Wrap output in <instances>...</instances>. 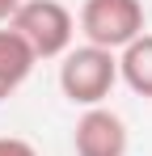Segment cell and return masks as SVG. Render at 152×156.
I'll return each instance as SVG.
<instances>
[{"label":"cell","instance_id":"obj_1","mask_svg":"<svg viewBox=\"0 0 152 156\" xmlns=\"http://www.w3.org/2000/svg\"><path fill=\"white\" fill-rule=\"evenodd\" d=\"M118 84V55L106 51V47H72L59 63V93L72 105H85L93 110L110 97V89Z\"/></svg>","mask_w":152,"mask_h":156},{"label":"cell","instance_id":"obj_2","mask_svg":"<svg viewBox=\"0 0 152 156\" xmlns=\"http://www.w3.org/2000/svg\"><path fill=\"white\" fill-rule=\"evenodd\" d=\"M9 30L21 34V42L34 51V59H63L76 38V17L59 0H21Z\"/></svg>","mask_w":152,"mask_h":156},{"label":"cell","instance_id":"obj_3","mask_svg":"<svg viewBox=\"0 0 152 156\" xmlns=\"http://www.w3.org/2000/svg\"><path fill=\"white\" fill-rule=\"evenodd\" d=\"M80 34L93 47L123 51L144 34V4L139 0H85L80 4Z\"/></svg>","mask_w":152,"mask_h":156},{"label":"cell","instance_id":"obj_4","mask_svg":"<svg viewBox=\"0 0 152 156\" xmlns=\"http://www.w3.org/2000/svg\"><path fill=\"white\" fill-rule=\"evenodd\" d=\"M72 148H76V156H127L131 131H127V122L114 110L93 105V110H85V114L76 118Z\"/></svg>","mask_w":152,"mask_h":156},{"label":"cell","instance_id":"obj_5","mask_svg":"<svg viewBox=\"0 0 152 156\" xmlns=\"http://www.w3.org/2000/svg\"><path fill=\"white\" fill-rule=\"evenodd\" d=\"M34 63H38V59H34V51L21 42V34L9 30V26H0V101L13 97L25 80H30Z\"/></svg>","mask_w":152,"mask_h":156},{"label":"cell","instance_id":"obj_6","mask_svg":"<svg viewBox=\"0 0 152 156\" xmlns=\"http://www.w3.org/2000/svg\"><path fill=\"white\" fill-rule=\"evenodd\" d=\"M118 80L131 93L152 97V34H139L131 47L118 51Z\"/></svg>","mask_w":152,"mask_h":156},{"label":"cell","instance_id":"obj_7","mask_svg":"<svg viewBox=\"0 0 152 156\" xmlns=\"http://www.w3.org/2000/svg\"><path fill=\"white\" fill-rule=\"evenodd\" d=\"M0 156H38V148L21 135H0Z\"/></svg>","mask_w":152,"mask_h":156},{"label":"cell","instance_id":"obj_8","mask_svg":"<svg viewBox=\"0 0 152 156\" xmlns=\"http://www.w3.org/2000/svg\"><path fill=\"white\" fill-rule=\"evenodd\" d=\"M17 9H21V0H0V26H9Z\"/></svg>","mask_w":152,"mask_h":156}]
</instances>
